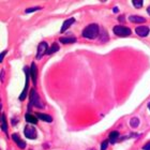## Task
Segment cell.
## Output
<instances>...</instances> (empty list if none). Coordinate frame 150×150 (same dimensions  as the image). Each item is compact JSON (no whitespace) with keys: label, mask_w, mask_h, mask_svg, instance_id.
Masks as SVG:
<instances>
[{"label":"cell","mask_w":150,"mask_h":150,"mask_svg":"<svg viewBox=\"0 0 150 150\" xmlns=\"http://www.w3.org/2000/svg\"><path fill=\"white\" fill-rule=\"evenodd\" d=\"M99 35V26L97 24H90L83 30V37L87 39H96Z\"/></svg>","instance_id":"6da1fadb"},{"label":"cell","mask_w":150,"mask_h":150,"mask_svg":"<svg viewBox=\"0 0 150 150\" xmlns=\"http://www.w3.org/2000/svg\"><path fill=\"white\" fill-rule=\"evenodd\" d=\"M29 99H30V106H35V107H39V108H44V104L42 103V101L40 100V97H39V94L37 93V91H35V89H32V90L30 91Z\"/></svg>","instance_id":"7a4b0ae2"},{"label":"cell","mask_w":150,"mask_h":150,"mask_svg":"<svg viewBox=\"0 0 150 150\" xmlns=\"http://www.w3.org/2000/svg\"><path fill=\"white\" fill-rule=\"evenodd\" d=\"M112 30H114V33L118 37H128V35H131V29L128 28V27H125V26H115Z\"/></svg>","instance_id":"3957f363"},{"label":"cell","mask_w":150,"mask_h":150,"mask_svg":"<svg viewBox=\"0 0 150 150\" xmlns=\"http://www.w3.org/2000/svg\"><path fill=\"white\" fill-rule=\"evenodd\" d=\"M47 50H48V45H47L46 42H41V43L39 44V46H38V52H37L35 58H37L38 60H40L45 54H47Z\"/></svg>","instance_id":"277c9868"},{"label":"cell","mask_w":150,"mask_h":150,"mask_svg":"<svg viewBox=\"0 0 150 150\" xmlns=\"http://www.w3.org/2000/svg\"><path fill=\"white\" fill-rule=\"evenodd\" d=\"M25 72H26V84H25V88L23 90L22 94L19 96V100L24 101L28 94V86H29V76H30V70H27V68H25Z\"/></svg>","instance_id":"5b68a950"},{"label":"cell","mask_w":150,"mask_h":150,"mask_svg":"<svg viewBox=\"0 0 150 150\" xmlns=\"http://www.w3.org/2000/svg\"><path fill=\"white\" fill-rule=\"evenodd\" d=\"M25 136L29 139H35L38 136L37 130L35 129V127L32 125H27L25 128Z\"/></svg>","instance_id":"8992f818"},{"label":"cell","mask_w":150,"mask_h":150,"mask_svg":"<svg viewBox=\"0 0 150 150\" xmlns=\"http://www.w3.org/2000/svg\"><path fill=\"white\" fill-rule=\"evenodd\" d=\"M135 31L139 37H147L149 35V28L146 27V26H139V27L135 29Z\"/></svg>","instance_id":"52a82bcc"},{"label":"cell","mask_w":150,"mask_h":150,"mask_svg":"<svg viewBox=\"0 0 150 150\" xmlns=\"http://www.w3.org/2000/svg\"><path fill=\"white\" fill-rule=\"evenodd\" d=\"M30 76L32 78L33 84H37V77H38V69L35 62L31 63V68H30Z\"/></svg>","instance_id":"ba28073f"},{"label":"cell","mask_w":150,"mask_h":150,"mask_svg":"<svg viewBox=\"0 0 150 150\" xmlns=\"http://www.w3.org/2000/svg\"><path fill=\"white\" fill-rule=\"evenodd\" d=\"M12 138L15 141V143H16V145L18 146L21 149H25L26 148V143L24 141H22L21 138H19V136L17 134H13L12 135Z\"/></svg>","instance_id":"9c48e42d"},{"label":"cell","mask_w":150,"mask_h":150,"mask_svg":"<svg viewBox=\"0 0 150 150\" xmlns=\"http://www.w3.org/2000/svg\"><path fill=\"white\" fill-rule=\"evenodd\" d=\"M74 22H75L74 18H69V19H67L66 22H63L62 27H61V29H60V32L62 33V32H64L66 30H68V28H69L71 25H73V24H74Z\"/></svg>","instance_id":"30bf717a"},{"label":"cell","mask_w":150,"mask_h":150,"mask_svg":"<svg viewBox=\"0 0 150 150\" xmlns=\"http://www.w3.org/2000/svg\"><path fill=\"white\" fill-rule=\"evenodd\" d=\"M39 119L41 120H43L45 122H52L53 121V118H52V116L47 115V114H41V112H37V115H35Z\"/></svg>","instance_id":"8fae6325"},{"label":"cell","mask_w":150,"mask_h":150,"mask_svg":"<svg viewBox=\"0 0 150 150\" xmlns=\"http://www.w3.org/2000/svg\"><path fill=\"white\" fill-rule=\"evenodd\" d=\"M25 119H26V121L29 122V123H32V125H37L38 123V117L32 116L31 114H26Z\"/></svg>","instance_id":"7c38bea8"},{"label":"cell","mask_w":150,"mask_h":150,"mask_svg":"<svg viewBox=\"0 0 150 150\" xmlns=\"http://www.w3.org/2000/svg\"><path fill=\"white\" fill-rule=\"evenodd\" d=\"M129 21L132 23H145L146 22V19L144 17H142V16H136V15H132L129 17Z\"/></svg>","instance_id":"4fadbf2b"},{"label":"cell","mask_w":150,"mask_h":150,"mask_svg":"<svg viewBox=\"0 0 150 150\" xmlns=\"http://www.w3.org/2000/svg\"><path fill=\"white\" fill-rule=\"evenodd\" d=\"M118 137H119L118 132L112 131V132H110V137H108V142H110V143H112V144H115L116 142H117V139H118Z\"/></svg>","instance_id":"5bb4252c"},{"label":"cell","mask_w":150,"mask_h":150,"mask_svg":"<svg viewBox=\"0 0 150 150\" xmlns=\"http://www.w3.org/2000/svg\"><path fill=\"white\" fill-rule=\"evenodd\" d=\"M60 42L62 44H70V43H74V42H76V39H75L74 37L72 38H60Z\"/></svg>","instance_id":"9a60e30c"},{"label":"cell","mask_w":150,"mask_h":150,"mask_svg":"<svg viewBox=\"0 0 150 150\" xmlns=\"http://www.w3.org/2000/svg\"><path fill=\"white\" fill-rule=\"evenodd\" d=\"M59 50V46H58V44L57 43H53V45L48 48V50H47V55H52L53 53H56V52H58Z\"/></svg>","instance_id":"2e32d148"},{"label":"cell","mask_w":150,"mask_h":150,"mask_svg":"<svg viewBox=\"0 0 150 150\" xmlns=\"http://www.w3.org/2000/svg\"><path fill=\"white\" fill-rule=\"evenodd\" d=\"M138 125H139V119L137 118V117H134V118H132L131 120H130V125H131L132 128H137Z\"/></svg>","instance_id":"e0dca14e"},{"label":"cell","mask_w":150,"mask_h":150,"mask_svg":"<svg viewBox=\"0 0 150 150\" xmlns=\"http://www.w3.org/2000/svg\"><path fill=\"white\" fill-rule=\"evenodd\" d=\"M1 130H2L3 132H6V130H8V127H6V117H4V115L1 116Z\"/></svg>","instance_id":"ac0fdd59"},{"label":"cell","mask_w":150,"mask_h":150,"mask_svg":"<svg viewBox=\"0 0 150 150\" xmlns=\"http://www.w3.org/2000/svg\"><path fill=\"white\" fill-rule=\"evenodd\" d=\"M132 3L136 9H139L143 6V0H132Z\"/></svg>","instance_id":"d6986e66"},{"label":"cell","mask_w":150,"mask_h":150,"mask_svg":"<svg viewBox=\"0 0 150 150\" xmlns=\"http://www.w3.org/2000/svg\"><path fill=\"white\" fill-rule=\"evenodd\" d=\"M38 10H41L40 6H33V8H29L25 11V13H31V12H35V11H38Z\"/></svg>","instance_id":"ffe728a7"},{"label":"cell","mask_w":150,"mask_h":150,"mask_svg":"<svg viewBox=\"0 0 150 150\" xmlns=\"http://www.w3.org/2000/svg\"><path fill=\"white\" fill-rule=\"evenodd\" d=\"M107 146H108V141H104L101 145V150H106Z\"/></svg>","instance_id":"44dd1931"},{"label":"cell","mask_w":150,"mask_h":150,"mask_svg":"<svg viewBox=\"0 0 150 150\" xmlns=\"http://www.w3.org/2000/svg\"><path fill=\"white\" fill-rule=\"evenodd\" d=\"M6 53H8L6 50H4L3 53H1V55H0V62H2V60H3V58H4V56L6 55Z\"/></svg>","instance_id":"7402d4cb"},{"label":"cell","mask_w":150,"mask_h":150,"mask_svg":"<svg viewBox=\"0 0 150 150\" xmlns=\"http://www.w3.org/2000/svg\"><path fill=\"white\" fill-rule=\"evenodd\" d=\"M143 149L144 150H150V142H148L147 144L145 145L144 147H143Z\"/></svg>","instance_id":"603a6c76"},{"label":"cell","mask_w":150,"mask_h":150,"mask_svg":"<svg viewBox=\"0 0 150 150\" xmlns=\"http://www.w3.org/2000/svg\"><path fill=\"white\" fill-rule=\"evenodd\" d=\"M112 11H114V12H118V8H117V6H115V8L112 9Z\"/></svg>","instance_id":"cb8c5ba5"},{"label":"cell","mask_w":150,"mask_h":150,"mask_svg":"<svg viewBox=\"0 0 150 150\" xmlns=\"http://www.w3.org/2000/svg\"><path fill=\"white\" fill-rule=\"evenodd\" d=\"M123 19H125L123 16H120V17H119V21H123Z\"/></svg>","instance_id":"d4e9b609"},{"label":"cell","mask_w":150,"mask_h":150,"mask_svg":"<svg viewBox=\"0 0 150 150\" xmlns=\"http://www.w3.org/2000/svg\"><path fill=\"white\" fill-rule=\"evenodd\" d=\"M147 12H148V14L150 15V6H148V9H147Z\"/></svg>","instance_id":"484cf974"},{"label":"cell","mask_w":150,"mask_h":150,"mask_svg":"<svg viewBox=\"0 0 150 150\" xmlns=\"http://www.w3.org/2000/svg\"><path fill=\"white\" fill-rule=\"evenodd\" d=\"M148 107H149V110H150V102H149V104H148Z\"/></svg>","instance_id":"4316f807"},{"label":"cell","mask_w":150,"mask_h":150,"mask_svg":"<svg viewBox=\"0 0 150 150\" xmlns=\"http://www.w3.org/2000/svg\"><path fill=\"white\" fill-rule=\"evenodd\" d=\"M90 150H94V149H90Z\"/></svg>","instance_id":"83f0119b"}]
</instances>
